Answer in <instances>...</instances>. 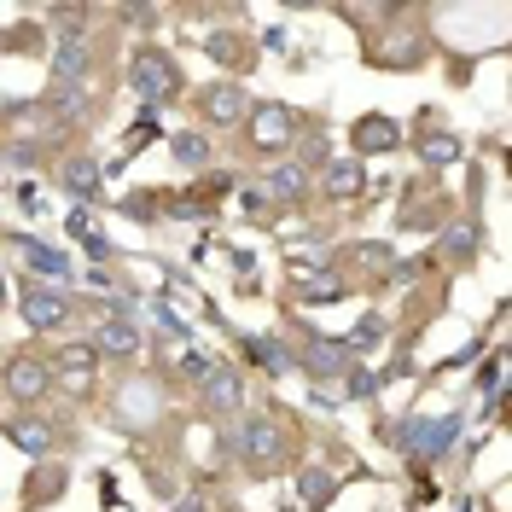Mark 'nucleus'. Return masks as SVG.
Here are the masks:
<instances>
[{
  "label": "nucleus",
  "instance_id": "13",
  "mask_svg": "<svg viewBox=\"0 0 512 512\" xmlns=\"http://www.w3.org/2000/svg\"><path fill=\"white\" fill-rule=\"evenodd\" d=\"M94 355H134L140 350V326L134 320H99L94 344H88Z\"/></svg>",
  "mask_w": 512,
  "mask_h": 512
},
{
  "label": "nucleus",
  "instance_id": "15",
  "mask_svg": "<svg viewBox=\"0 0 512 512\" xmlns=\"http://www.w3.org/2000/svg\"><path fill=\"white\" fill-rule=\"evenodd\" d=\"M303 181H309V175H303V163H274V169L262 175V192H268V198H280V204H297V198H303Z\"/></svg>",
  "mask_w": 512,
  "mask_h": 512
},
{
  "label": "nucleus",
  "instance_id": "11",
  "mask_svg": "<svg viewBox=\"0 0 512 512\" xmlns=\"http://www.w3.org/2000/svg\"><path fill=\"white\" fill-rule=\"evenodd\" d=\"M6 443H18L24 454H53V425L47 419H35V414H12L6 419Z\"/></svg>",
  "mask_w": 512,
  "mask_h": 512
},
{
  "label": "nucleus",
  "instance_id": "29",
  "mask_svg": "<svg viewBox=\"0 0 512 512\" xmlns=\"http://www.w3.org/2000/svg\"><path fill=\"white\" fill-rule=\"evenodd\" d=\"M448 251H454V256H472V251H478V233L454 227V233H448Z\"/></svg>",
  "mask_w": 512,
  "mask_h": 512
},
{
  "label": "nucleus",
  "instance_id": "4",
  "mask_svg": "<svg viewBox=\"0 0 512 512\" xmlns=\"http://www.w3.org/2000/svg\"><path fill=\"white\" fill-rule=\"evenodd\" d=\"M245 117H251V146H262V152H280V146L297 140V111L280 105V99H262Z\"/></svg>",
  "mask_w": 512,
  "mask_h": 512
},
{
  "label": "nucleus",
  "instance_id": "30",
  "mask_svg": "<svg viewBox=\"0 0 512 512\" xmlns=\"http://www.w3.org/2000/svg\"><path fill=\"white\" fill-rule=\"evenodd\" d=\"M175 512H204V501H198V495H192V501H181V507Z\"/></svg>",
  "mask_w": 512,
  "mask_h": 512
},
{
  "label": "nucleus",
  "instance_id": "23",
  "mask_svg": "<svg viewBox=\"0 0 512 512\" xmlns=\"http://www.w3.org/2000/svg\"><path fill=\"white\" fill-rule=\"evenodd\" d=\"M94 361H99V355L88 350V344H64V350H59V361H53V367H59L64 379H88V373H94Z\"/></svg>",
  "mask_w": 512,
  "mask_h": 512
},
{
  "label": "nucleus",
  "instance_id": "31",
  "mask_svg": "<svg viewBox=\"0 0 512 512\" xmlns=\"http://www.w3.org/2000/svg\"><path fill=\"white\" fill-rule=\"evenodd\" d=\"M0 303H6V274H0Z\"/></svg>",
  "mask_w": 512,
  "mask_h": 512
},
{
  "label": "nucleus",
  "instance_id": "6",
  "mask_svg": "<svg viewBox=\"0 0 512 512\" xmlns=\"http://www.w3.org/2000/svg\"><path fill=\"white\" fill-rule=\"evenodd\" d=\"M47 384H53V367H47V361H35V355H12V361H6V390H12L18 402L47 396Z\"/></svg>",
  "mask_w": 512,
  "mask_h": 512
},
{
  "label": "nucleus",
  "instance_id": "2",
  "mask_svg": "<svg viewBox=\"0 0 512 512\" xmlns=\"http://www.w3.org/2000/svg\"><path fill=\"white\" fill-rule=\"evenodd\" d=\"M460 437V414H437V419H425V414H414L402 431H396V443L408 448L414 460H437L448 443Z\"/></svg>",
  "mask_w": 512,
  "mask_h": 512
},
{
  "label": "nucleus",
  "instance_id": "5",
  "mask_svg": "<svg viewBox=\"0 0 512 512\" xmlns=\"http://www.w3.org/2000/svg\"><path fill=\"white\" fill-rule=\"evenodd\" d=\"M24 320H30L35 332H64V326L76 320V303H70L64 291L30 286V291H24Z\"/></svg>",
  "mask_w": 512,
  "mask_h": 512
},
{
  "label": "nucleus",
  "instance_id": "16",
  "mask_svg": "<svg viewBox=\"0 0 512 512\" xmlns=\"http://www.w3.org/2000/svg\"><path fill=\"white\" fill-rule=\"evenodd\" d=\"M204 53H210L216 64H227V70H245V64H251V47H245L239 30H216L210 41H204Z\"/></svg>",
  "mask_w": 512,
  "mask_h": 512
},
{
  "label": "nucleus",
  "instance_id": "20",
  "mask_svg": "<svg viewBox=\"0 0 512 512\" xmlns=\"http://www.w3.org/2000/svg\"><path fill=\"white\" fill-rule=\"evenodd\" d=\"M169 152H175V163H181V169H204V163H210V140H204V134H169Z\"/></svg>",
  "mask_w": 512,
  "mask_h": 512
},
{
  "label": "nucleus",
  "instance_id": "26",
  "mask_svg": "<svg viewBox=\"0 0 512 512\" xmlns=\"http://www.w3.org/2000/svg\"><path fill=\"white\" fill-rule=\"evenodd\" d=\"M82 88H76V82H59V88H53V94H47V111H53V117H76V111H82Z\"/></svg>",
  "mask_w": 512,
  "mask_h": 512
},
{
  "label": "nucleus",
  "instance_id": "17",
  "mask_svg": "<svg viewBox=\"0 0 512 512\" xmlns=\"http://www.w3.org/2000/svg\"><path fill=\"white\" fill-rule=\"evenodd\" d=\"M291 291H297L303 303H338V297H344V280H332V274H315V268H303V274L291 280Z\"/></svg>",
  "mask_w": 512,
  "mask_h": 512
},
{
  "label": "nucleus",
  "instance_id": "3",
  "mask_svg": "<svg viewBox=\"0 0 512 512\" xmlns=\"http://www.w3.org/2000/svg\"><path fill=\"white\" fill-rule=\"evenodd\" d=\"M239 448H245V460H251L256 472H274V466L286 460V431L268 414H251L239 425Z\"/></svg>",
  "mask_w": 512,
  "mask_h": 512
},
{
  "label": "nucleus",
  "instance_id": "24",
  "mask_svg": "<svg viewBox=\"0 0 512 512\" xmlns=\"http://www.w3.org/2000/svg\"><path fill=\"white\" fill-rule=\"evenodd\" d=\"M384 332H390V326H384V315H361V326L344 338V350H350V355H355V350H379Z\"/></svg>",
  "mask_w": 512,
  "mask_h": 512
},
{
  "label": "nucleus",
  "instance_id": "28",
  "mask_svg": "<svg viewBox=\"0 0 512 512\" xmlns=\"http://www.w3.org/2000/svg\"><path fill=\"white\" fill-rule=\"evenodd\" d=\"M379 384H384V373H373V367H355V373H350L355 396H379Z\"/></svg>",
  "mask_w": 512,
  "mask_h": 512
},
{
  "label": "nucleus",
  "instance_id": "8",
  "mask_svg": "<svg viewBox=\"0 0 512 512\" xmlns=\"http://www.w3.org/2000/svg\"><path fill=\"white\" fill-rule=\"evenodd\" d=\"M88 59H94L88 35H59V41H53V76H59V82H76V88H82Z\"/></svg>",
  "mask_w": 512,
  "mask_h": 512
},
{
  "label": "nucleus",
  "instance_id": "27",
  "mask_svg": "<svg viewBox=\"0 0 512 512\" xmlns=\"http://www.w3.org/2000/svg\"><path fill=\"white\" fill-rule=\"evenodd\" d=\"M210 367H216V361H210L204 350H187V355H181V373H187V379H198V384L210 379Z\"/></svg>",
  "mask_w": 512,
  "mask_h": 512
},
{
  "label": "nucleus",
  "instance_id": "21",
  "mask_svg": "<svg viewBox=\"0 0 512 512\" xmlns=\"http://www.w3.org/2000/svg\"><path fill=\"white\" fill-rule=\"evenodd\" d=\"M414 152H419V163L443 169V163L460 158V140H454V134H419V140H414Z\"/></svg>",
  "mask_w": 512,
  "mask_h": 512
},
{
  "label": "nucleus",
  "instance_id": "9",
  "mask_svg": "<svg viewBox=\"0 0 512 512\" xmlns=\"http://www.w3.org/2000/svg\"><path fill=\"white\" fill-rule=\"evenodd\" d=\"M198 111H204L210 123H239V117L251 111V99H245V88H239V82H216V88H204Z\"/></svg>",
  "mask_w": 512,
  "mask_h": 512
},
{
  "label": "nucleus",
  "instance_id": "14",
  "mask_svg": "<svg viewBox=\"0 0 512 512\" xmlns=\"http://www.w3.org/2000/svg\"><path fill=\"white\" fill-rule=\"evenodd\" d=\"M350 140H355V152H390V146L402 140V128L390 123V117H361Z\"/></svg>",
  "mask_w": 512,
  "mask_h": 512
},
{
  "label": "nucleus",
  "instance_id": "22",
  "mask_svg": "<svg viewBox=\"0 0 512 512\" xmlns=\"http://www.w3.org/2000/svg\"><path fill=\"white\" fill-rule=\"evenodd\" d=\"M245 355H256L268 373H286V367H297V361H291V350L280 344V338H245Z\"/></svg>",
  "mask_w": 512,
  "mask_h": 512
},
{
  "label": "nucleus",
  "instance_id": "19",
  "mask_svg": "<svg viewBox=\"0 0 512 512\" xmlns=\"http://www.w3.org/2000/svg\"><path fill=\"white\" fill-rule=\"evenodd\" d=\"M297 495H303V512H315L332 501V472L326 466H303V478H297Z\"/></svg>",
  "mask_w": 512,
  "mask_h": 512
},
{
  "label": "nucleus",
  "instance_id": "1",
  "mask_svg": "<svg viewBox=\"0 0 512 512\" xmlns=\"http://www.w3.org/2000/svg\"><path fill=\"white\" fill-rule=\"evenodd\" d=\"M128 82H134V94L146 99V111H158V105H169V99L181 94V70H175V59L158 53V47H140V53H134Z\"/></svg>",
  "mask_w": 512,
  "mask_h": 512
},
{
  "label": "nucleus",
  "instance_id": "12",
  "mask_svg": "<svg viewBox=\"0 0 512 512\" xmlns=\"http://www.w3.org/2000/svg\"><path fill=\"white\" fill-rule=\"evenodd\" d=\"M12 245H18V251H24V262H30L35 274H47L53 286H59V280H70V256H64V251H47V245H41V239H30V233H12Z\"/></svg>",
  "mask_w": 512,
  "mask_h": 512
},
{
  "label": "nucleus",
  "instance_id": "10",
  "mask_svg": "<svg viewBox=\"0 0 512 512\" xmlns=\"http://www.w3.org/2000/svg\"><path fill=\"white\" fill-rule=\"evenodd\" d=\"M355 367V355L344 350V344H326V338H315L309 350H303V373L309 379H344Z\"/></svg>",
  "mask_w": 512,
  "mask_h": 512
},
{
  "label": "nucleus",
  "instance_id": "18",
  "mask_svg": "<svg viewBox=\"0 0 512 512\" xmlns=\"http://www.w3.org/2000/svg\"><path fill=\"white\" fill-rule=\"evenodd\" d=\"M64 192L88 204V198L99 192V163H94V158H76V163H64Z\"/></svg>",
  "mask_w": 512,
  "mask_h": 512
},
{
  "label": "nucleus",
  "instance_id": "7",
  "mask_svg": "<svg viewBox=\"0 0 512 512\" xmlns=\"http://www.w3.org/2000/svg\"><path fill=\"white\" fill-rule=\"evenodd\" d=\"M204 408H210V414H239V408H245V379H239V367H210V379H204Z\"/></svg>",
  "mask_w": 512,
  "mask_h": 512
},
{
  "label": "nucleus",
  "instance_id": "25",
  "mask_svg": "<svg viewBox=\"0 0 512 512\" xmlns=\"http://www.w3.org/2000/svg\"><path fill=\"white\" fill-rule=\"evenodd\" d=\"M326 192H338V198L361 192V169H355L350 158H344V163H326Z\"/></svg>",
  "mask_w": 512,
  "mask_h": 512
}]
</instances>
